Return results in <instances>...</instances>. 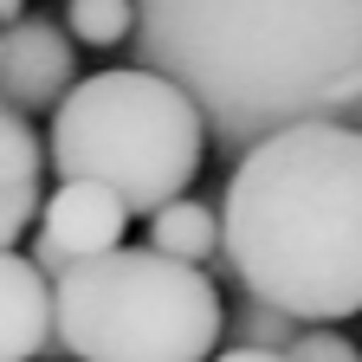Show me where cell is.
<instances>
[{"instance_id": "1", "label": "cell", "mask_w": 362, "mask_h": 362, "mask_svg": "<svg viewBox=\"0 0 362 362\" xmlns=\"http://www.w3.org/2000/svg\"><path fill=\"white\" fill-rule=\"evenodd\" d=\"M129 45L188 90L214 149L285 123L362 129V0H129Z\"/></svg>"}, {"instance_id": "2", "label": "cell", "mask_w": 362, "mask_h": 362, "mask_svg": "<svg viewBox=\"0 0 362 362\" xmlns=\"http://www.w3.org/2000/svg\"><path fill=\"white\" fill-rule=\"evenodd\" d=\"M220 220V259L246 298L298 324H343L362 310V129L285 123L240 149Z\"/></svg>"}, {"instance_id": "3", "label": "cell", "mask_w": 362, "mask_h": 362, "mask_svg": "<svg viewBox=\"0 0 362 362\" xmlns=\"http://www.w3.org/2000/svg\"><path fill=\"white\" fill-rule=\"evenodd\" d=\"M220 317L207 272L149 246H110L52 272V343L71 362H207Z\"/></svg>"}, {"instance_id": "4", "label": "cell", "mask_w": 362, "mask_h": 362, "mask_svg": "<svg viewBox=\"0 0 362 362\" xmlns=\"http://www.w3.org/2000/svg\"><path fill=\"white\" fill-rule=\"evenodd\" d=\"M201 156H207L201 110L175 78L149 65L98 71L84 84L71 78V90L52 104V168L65 181H104L129 214L188 194Z\"/></svg>"}, {"instance_id": "5", "label": "cell", "mask_w": 362, "mask_h": 362, "mask_svg": "<svg viewBox=\"0 0 362 362\" xmlns=\"http://www.w3.org/2000/svg\"><path fill=\"white\" fill-rule=\"evenodd\" d=\"M123 226H129V207L104 181H59L52 201L33 207V265L52 279V272H65L78 259L123 246Z\"/></svg>"}, {"instance_id": "6", "label": "cell", "mask_w": 362, "mask_h": 362, "mask_svg": "<svg viewBox=\"0 0 362 362\" xmlns=\"http://www.w3.org/2000/svg\"><path fill=\"white\" fill-rule=\"evenodd\" d=\"M78 78V52L59 20L45 13H13L0 20V104L33 117V110H52Z\"/></svg>"}, {"instance_id": "7", "label": "cell", "mask_w": 362, "mask_h": 362, "mask_svg": "<svg viewBox=\"0 0 362 362\" xmlns=\"http://www.w3.org/2000/svg\"><path fill=\"white\" fill-rule=\"evenodd\" d=\"M52 349V279L0 246V362H33Z\"/></svg>"}, {"instance_id": "8", "label": "cell", "mask_w": 362, "mask_h": 362, "mask_svg": "<svg viewBox=\"0 0 362 362\" xmlns=\"http://www.w3.org/2000/svg\"><path fill=\"white\" fill-rule=\"evenodd\" d=\"M39 181H45V149H39L33 123L0 104V246H13L33 226Z\"/></svg>"}, {"instance_id": "9", "label": "cell", "mask_w": 362, "mask_h": 362, "mask_svg": "<svg viewBox=\"0 0 362 362\" xmlns=\"http://www.w3.org/2000/svg\"><path fill=\"white\" fill-rule=\"evenodd\" d=\"M149 252L181 259V265L214 259V252H220V220H214V207H207V201H188V194L149 207Z\"/></svg>"}, {"instance_id": "10", "label": "cell", "mask_w": 362, "mask_h": 362, "mask_svg": "<svg viewBox=\"0 0 362 362\" xmlns=\"http://www.w3.org/2000/svg\"><path fill=\"white\" fill-rule=\"evenodd\" d=\"M129 20H136L129 0H65V39L71 45H90V52L123 45L129 39Z\"/></svg>"}, {"instance_id": "11", "label": "cell", "mask_w": 362, "mask_h": 362, "mask_svg": "<svg viewBox=\"0 0 362 362\" xmlns=\"http://www.w3.org/2000/svg\"><path fill=\"white\" fill-rule=\"evenodd\" d=\"M298 330H304L298 317H285L279 304H259V298H246L233 317H220V337H233L240 349H285Z\"/></svg>"}, {"instance_id": "12", "label": "cell", "mask_w": 362, "mask_h": 362, "mask_svg": "<svg viewBox=\"0 0 362 362\" xmlns=\"http://www.w3.org/2000/svg\"><path fill=\"white\" fill-rule=\"evenodd\" d=\"M285 362H362V349H356L349 337H337V330L304 324V330L285 343Z\"/></svg>"}, {"instance_id": "13", "label": "cell", "mask_w": 362, "mask_h": 362, "mask_svg": "<svg viewBox=\"0 0 362 362\" xmlns=\"http://www.w3.org/2000/svg\"><path fill=\"white\" fill-rule=\"evenodd\" d=\"M207 362H285V349H240L233 343V349H214Z\"/></svg>"}, {"instance_id": "14", "label": "cell", "mask_w": 362, "mask_h": 362, "mask_svg": "<svg viewBox=\"0 0 362 362\" xmlns=\"http://www.w3.org/2000/svg\"><path fill=\"white\" fill-rule=\"evenodd\" d=\"M20 7H26V0H0V20H13Z\"/></svg>"}]
</instances>
